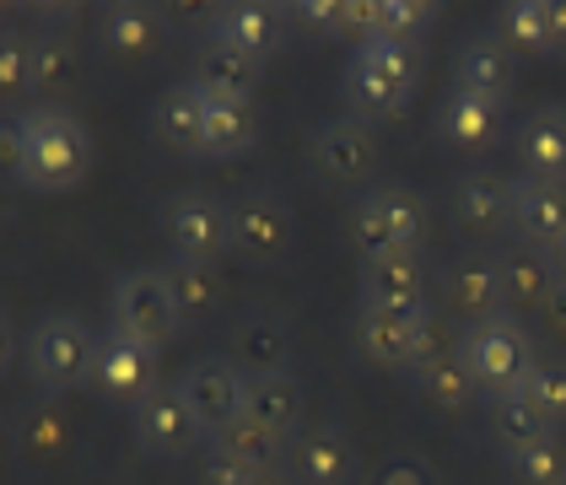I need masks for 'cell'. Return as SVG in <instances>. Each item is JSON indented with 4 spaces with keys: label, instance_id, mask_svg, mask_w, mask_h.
I'll use <instances>...</instances> for the list:
<instances>
[{
    "label": "cell",
    "instance_id": "cell-1",
    "mask_svg": "<svg viewBox=\"0 0 566 485\" xmlns=\"http://www.w3.org/2000/svg\"><path fill=\"white\" fill-rule=\"evenodd\" d=\"M421 87V49L405 44V39H361L350 44L346 76H340V92H346V114L356 119H394L410 108V97Z\"/></svg>",
    "mask_w": 566,
    "mask_h": 485
},
{
    "label": "cell",
    "instance_id": "cell-2",
    "mask_svg": "<svg viewBox=\"0 0 566 485\" xmlns=\"http://www.w3.org/2000/svg\"><path fill=\"white\" fill-rule=\"evenodd\" d=\"M459 351L470 361V378H475L480 399H502L523 389L539 367L534 351V335L523 329L518 313H496V318H480L470 329H459Z\"/></svg>",
    "mask_w": 566,
    "mask_h": 485
},
{
    "label": "cell",
    "instance_id": "cell-3",
    "mask_svg": "<svg viewBox=\"0 0 566 485\" xmlns=\"http://www.w3.org/2000/svg\"><path fill=\"white\" fill-rule=\"evenodd\" d=\"M92 173V135L76 114L65 108H33L28 114V173L22 183L39 189V194H60V189H76Z\"/></svg>",
    "mask_w": 566,
    "mask_h": 485
},
{
    "label": "cell",
    "instance_id": "cell-4",
    "mask_svg": "<svg viewBox=\"0 0 566 485\" xmlns=\"http://www.w3.org/2000/svg\"><path fill=\"white\" fill-rule=\"evenodd\" d=\"M427 238V200L405 183H378L350 211V243L367 254H421Z\"/></svg>",
    "mask_w": 566,
    "mask_h": 485
},
{
    "label": "cell",
    "instance_id": "cell-5",
    "mask_svg": "<svg viewBox=\"0 0 566 485\" xmlns=\"http://www.w3.org/2000/svg\"><path fill=\"white\" fill-rule=\"evenodd\" d=\"M92 351H97V329L76 313H49L28 335V372L44 394H71L92 378Z\"/></svg>",
    "mask_w": 566,
    "mask_h": 485
},
{
    "label": "cell",
    "instance_id": "cell-6",
    "mask_svg": "<svg viewBox=\"0 0 566 485\" xmlns=\"http://www.w3.org/2000/svg\"><path fill=\"white\" fill-rule=\"evenodd\" d=\"M163 238L174 260L217 265L221 254H232V200H221L211 189H178L163 205Z\"/></svg>",
    "mask_w": 566,
    "mask_h": 485
},
{
    "label": "cell",
    "instance_id": "cell-7",
    "mask_svg": "<svg viewBox=\"0 0 566 485\" xmlns=\"http://www.w3.org/2000/svg\"><path fill=\"white\" fill-rule=\"evenodd\" d=\"M307 162H313V173L324 178L329 189H361V183H373L384 151H378V135H373L367 119L329 114L307 135Z\"/></svg>",
    "mask_w": 566,
    "mask_h": 485
},
{
    "label": "cell",
    "instance_id": "cell-8",
    "mask_svg": "<svg viewBox=\"0 0 566 485\" xmlns=\"http://www.w3.org/2000/svg\"><path fill=\"white\" fill-rule=\"evenodd\" d=\"M432 340H437L432 303H421V308H378V303H361V308H356V346H361V356H373L378 367L410 372L421 356L432 351Z\"/></svg>",
    "mask_w": 566,
    "mask_h": 485
},
{
    "label": "cell",
    "instance_id": "cell-9",
    "mask_svg": "<svg viewBox=\"0 0 566 485\" xmlns=\"http://www.w3.org/2000/svg\"><path fill=\"white\" fill-rule=\"evenodd\" d=\"M292 232H297V221H292V200L281 189H243L232 200V254L243 265H281L292 249Z\"/></svg>",
    "mask_w": 566,
    "mask_h": 485
},
{
    "label": "cell",
    "instance_id": "cell-10",
    "mask_svg": "<svg viewBox=\"0 0 566 485\" xmlns=\"http://www.w3.org/2000/svg\"><path fill=\"white\" fill-rule=\"evenodd\" d=\"M108 303H114V329H125L130 340L151 346V351L174 346L178 329H184V318H178V308H174V297H168V281H163V270H157V265L119 275Z\"/></svg>",
    "mask_w": 566,
    "mask_h": 485
},
{
    "label": "cell",
    "instance_id": "cell-11",
    "mask_svg": "<svg viewBox=\"0 0 566 485\" xmlns=\"http://www.w3.org/2000/svg\"><path fill=\"white\" fill-rule=\"evenodd\" d=\"M92 389H97V399H108V404H140V399L151 394L163 378H157V351L151 346H140V340H130L125 329H103L97 335V351H92Z\"/></svg>",
    "mask_w": 566,
    "mask_h": 485
},
{
    "label": "cell",
    "instance_id": "cell-12",
    "mask_svg": "<svg viewBox=\"0 0 566 485\" xmlns=\"http://www.w3.org/2000/svg\"><path fill=\"white\" fill-rule=\"evenodd\" d=\"M178 389H184V399H189V410H195V421H200L206 442L217 437V432H227L232 421H243L249 378L232 367V356H200L195 367L178 372Z\"/></svg>",
    "mask_w": 566,
    "mask_h": 485
},
{
    "label": "cell",
    "instance_id": "cell-13",
    "mask_svg": "<svg viewBox=\"0 0 566 485\" xmlns=\"http://www.w3.org/2000/svg\"><path fill=\"white\" fill-rule=\"evenodd\" d=\"M130 432H135V447L151 453V458H184L195 442H206V432H200V421H195V410H189V399H184L178 383H157L151 394L135 404Z\"/></svg>",
    "mask_w": 566,
    "mask_h": 485
},
{
    "label": "cell",
    "instance_id": "cell-14",
    "mask_svg": "<svg viewBox=\"0 0 566 485\" xmlns=\"http://www.w3.org/2000/svg\"><path fill=\"white\" fill-rule=\"evenodd\" d=\"M356 442L340 421H313L286 447V481L292 485H356Z\"/></svg>",
    "mask_w": 566,
    "mask_h": 485
},
{
    "label": "cell",
    "instance_id": "cell-15",
    "mask_svg": "<svg viewBox=\"0 0 566 485\" xmlns=\"http://www.w3.org/2000/svg\"><path fill=\"white\" fill-rule=\"evenodd\" d=\"M437 292H442V308L453 313L464 329L480 324V318L507 313V303H502V275H496V254H491V249L453 254V260L442 265V275H437Z\"/></svg>",
    "mask_w": 566,
    "mask_h": 485
},
{
    "label": "cell",
    "instance_id": "cell-16",
    "mask_svg": "<svg viewBox=\"0 0 566 485\" xmlns=\"http://www.w3.org/2000/svg\"><path fill=\"white\" fill-rule=\"evenodd\" d=\"M453 226L475 243H496L513 238V211H507V178H496L491 168H464L453 178Z\"/></svg>",
    "mask_w": 566,
    "mask_h": 485
},
{
    "label": "cell",
    "instance_id": "cell-17",
    "mask_svg": "<svg viewBox=\"0 0 566 485\" xmlns=\"http://www.w3.org/2000/svg\"><path fill=\"white\" fill-rule=\"evenodd\" d=\"M211 39L227 49L249 54V60H275L286 44V6H264V0H232L211 11Z\"/></svg>",
    "mask_w": 566,
    "mask_h": 485
},
{
    "label": "cell",
    "instance_id": "cell-18",
    "mask_svg": "<svg viewBox=\"0 0 566 485\" xmlns=\"http://www.w3.org/2000/svg\"><path fill=\"white\" fill-rule=\"evenodd\" d=\"M507 125V103L502 97H485V92H464L453 87L437 108V140L453 146V151H485L502 140Z\"/></svg>",
    "mask_w": 566,
    "mask_h": 485
},
{
    "label": "cell",
    "instance_id": "cell-19",
    "mask_svg": "<svg viewBox=\"0 0 566 485\" xmlns=\"http://www.w3.org/2000/svg\"><path fill=\"white\" fill-rule=\"evenodd\" d=\"M507 211H513V243L551 249L566 232V183L545 178H507Z\"/></svg>",
    "mask_w": 566,
    "mask_h": 485
},
{
    "label": "cell",
    "instance_id": "cell-20",
    "mask_svg": "<svg viewBox=\"0 0 566 485\" xmlns=\"http://www.w3.org/2000/svg\"><path fill=\"white\" fill-rule=\"evenodd\" d=\"M496 39L513 54H566V0H507L496 11Z\"/></svg>",
    "mask_w": 566,
    "mask_h": 485
},
{
    "label": "cell",
    "instance_id": "cell-21",
    "mask_svg": "<svg viewBox=\"0 0 566 485\" xmlns=\"http://www.w3.org/2000/svg\"><path fill=\"white\" fill-rule=\"evenodd\" d=\"M518 173L545 178V183H566V108L562 103H539L518 119Z\"/></svg>",
    "mask_w": 566,
    "mask_h": 485
},
{
    "label": "cell",
    "instance_id": "cell-22",
    "mask_svg": "<svg viewBox=\"0 0 566 485\" xmlns=\"http://www.w3.org/2000/svg\"><path fill=\"white\" fill-rule=\"evenodd\" d=\"M410 389L427 399L432 410H464V404H475L480 389H475V378H470L464 351H459V335H453V340L437 335L432 351L410 367Z\"/></svg>",
    "mask_w": 566,
    "mask_h": 485
},
{
    "label": "cell",
    "instance_id": "cell-23",
    "mask_svg": "<svg viewBox=\"0 0 566 485\" xmlns=\"http://www.w3.org/2000/svg\"><path fill=\"white\" fill-rule=\"evenodd\" d=\"M292 329L286 318L270 308H249L232 329V367L243 378H270V372H292Z\"/></svg>",
    "mask_w": 566,
    "mask_h": 485
},
{
    "label": "cell",
    "instance_id": "cell-24",
    "mask_svg": "<svg viewBox=\"0 0 566 485\" xmlns=\"http://www.w3.org/2000/svg\"><path fill=\"white\" fill-rule=\"evenodd\" d=\"M361 303L378 308H421L427 303V265L421 254H367L356 270Z\"/></svg>",
    "mask_w": 566,
    "mask_h": 485
},
{
    "label": "cell",
    "instance_id": "cell-25",
    "mask_svg": "<svg viewBox=\"0 0 566 485\" xmlns=\"http://www.w3.org/2000/svg\"><path fill=\"white\" fill-rule=\"evenodd\" d=\"M513 82H518V54L496 39V28L470 33V39L459 44V54H453V87L485 92V97H502V103H507Z\"/></svg>",
    "mask_w": 566,
    "mask_h": 485
},
{
    "label": "cell",
    "instance_id": "cell-26",
    "mask_svg": "<svg viewBox=\"0 0 566 485\" xmlns=\"http://www.w3.org/2000/svg\"><path fill=\"white\" fill-rule=\"evenodd\" d=\"M151 135L178 157H206V92L195 82H174L151 103Z\"/></svg>",
    "mask_w": 566,
    "mask_h": 485
},
{
    "label": "cell",
    "instance_id": "cell-27",
    "mask_svg": "<svg viewBox=\"0 0 566 485\" xmlns=\"http://www.w3.org/2000/svg\"><path fill=\"white\" fill-rule=\"evenodd\" d=\"M491 254H496V275H502V303H507V313L545 308V297H551V286H556L545 249H528V243H513V238H507V243L491 249Z\"/></svg>",
    "mask_w": 566,
    "mask_h": 485
},
{
    "label": "cell",
    "instance_id": "cell-28",
    "mask_svg": "<svg viewBox=\"0 0 566 485\" xmlns=\"http://www.w3.org/2000/svg\"><path fill=\"white\" fill-rule=\"evenodd\" d=\"M243 415H249L254 426H264V432H275L281 442H292L303 432V415H307L303 383H297L292 372L249 378V404H243Z\"/></svg>",
    "mask_w": 566,
    "mask_h": 485
},
{
    "label": "cell",
    "instance_id": "cell-29",
    "mask_svg": "<svg viewBox=\"0 0 566 485\" xmlns=\"http://www.w3.org/2000/svg\"><path fill=\"white\" fill-rule=\"evenodd\" d=\"M157 39H163V17L151 6L119 0V6H103V17H97V49L108 60H146Z\"/></svg>",
    "mask_w": 566,
    "mask_h": 485
},
{
    "label": "cell",
    "instance_id": "cell-30",
    "mask_svg": "<svg viewBox=\"0 0 566 485\" xmlns=\"http://www.w3.org/2000/svg\"><path fill=\"white\" fill-rule=\"evenodd\" d=\"M260 60H249V54H238V49H227L221 39H200L195 44V87L200 92H217V97H254L260 87Z\"/></svg>",
    "mask_w": 566,
    "mask_h": 485
},
{
    "label": "cell",
    "instance_id": "cell-31",
    "mask_svg": "<svg viewBox=\"0 0 566 485\" xmlns=\"http://www.w3.org/2000/svg\"><path fill=\"white\" fill-rule=\"evenodd\" d=\"M260 140V108L254 97H217L206 92V157H243Z\"/></svg>",
    "mask_w": 566,
    "mask_h": 485
},
{
    "label": "cell",
    "instance_id": "cell-32",
    "mask_svg": "<svg viewBox=\"0 0 566 485\" xmlns=\"http://www.w3.org/2000/svg\"><path fill=\"white\" fill-rule=\"evenodd\" d=\"M163 281H168V297L184 324H206L221 308V275L217 265H195V260H163Z\"/></svg>",
    "mask_w": 566,
    "mask_h": 485
},
{
    "label": "cell",
    "instance_id": "cell-33",
    "mask_svg": "<svg viewBox=\"0 0 566 485\" xmlns=\"http://www.w3.org/2000/svg\"><path fill=\"white\" fill-rule=\"evenodd\" d=\"M485 404H491V432L502 442V453L528 447V442H539V437H556V421L539 410V399L528 394V389H513V394L485 399Z\"/></svg>",
    "mask_w": 566,
    "mask_h": 485
},
{
    "label": "cell",
    "instance_id": "cell-34",
    "mask_svg": "<svg viewBox=\"0 0 566 485\" xmlns=\"http://www.w3.org/2000/svg\"><path fill=\"white\" fill-rule=\"evenodd\" d=\"M286 447H292V442H281L275 432L254 426L249 415H243V421H232L227 432H217V437H211V453L238 458V464H243V470H254V475H275V470L286 464Z\"/></svg>",
    "mask_w": 566,
    "mask_h": 485
},
{
    "label": "cell",
    "instance_id": "cell-35",
    "mask_svg": "<svg viewBox=\"0 0 566 485\" xmlns=\"http://www.w3.org/2000/svg\"><path fill=\"white\" fill-rule=\"evenodd\" d=\"M502 464H507L513 485H566V437L556 432L528 447H513V453H502Z\"/></svg>",
    "mask_w": 566,
    "mask_h": 485
},
{
    "label": "cell",
    "instance_id": "cell-36",
    "mask_svg": "<svg viewBox=\"0 0 566 485\" xmlns=\"http://www.w3.org/2000/svg\"><path fill=\"white\" fill-rule=\"evenodd\" d=\"M76 82V49L65 33H39L33 39V92H65Z\"/></svg>",
    "mask_w": 566,
    "mask_h": 485
},
{
    "label": "cell",
    "instance_id": "cell-37",
    "mask_svg": "<svg viewBox=\"0 0 566 485\" xmlns=\"http://www.w3.org/2000/svg\"><path fill=\"white\" fill-rule=\"evenodd\" d=\"M432 22H437V6H427V0H378V33L384 39L416 44Z\"/></svg>",
    "mask_w": 566,
    "mask_h": 485
},
{
    "label": "cell",
    "instance_id": "cell-38",
    "mask_svg": "<svg viewBox=\"0 0 566 485\" xmlns=\"http://www.w3.org/2000/svg\"><path fill=\"white\" fill-rule=\"evenodd\" d=\"M33 92V39L0 28V97Z\"/></svg>",
    "mask_w": 566,
    "mask_h": 485
},
{
    "label": "cell",
    "instance_id": "cell-39",
    "mask_svg": "<svg viewBox=\"0 0 566 485\" xmlns=\"http://www.w3.org/2000/svg\"><path fill=\"white\" fill-rule=\"evenodd\" d=\"M528 394L539 399V410L556 421V432L566 426V356H539V367H534V378L523 383Z\"/></svg>",
    "mask_w": 566,
    "mask_h": 485
},
{
    "label": "cell",
    "instance_id": "cell-40",
    "mask_svg": "<svg viewBox=\"0 0 566 485\" xmlns=\"http://www.w3.org/2000/svg\"><path fill=\"white\" fill-rule=\"evenodd\" d=\"M286 22H297L318 39H350V6L340 0H303V6H286Z\"/></svg>",
    "mask_w": 566,
    "mask_h": 485
},
{
    "label": "cell",
    "instance_id": "cell-41",
    "mask_svg": "<svg viewBox=\"0 0 566 485\" xmlns=\"http://www.w3.org/2000/svg\"><path fill=\"white\" fill-rule=\"evenodd\" d=\"M28 173V114H0V183H22Z\"/></svg>",
    "mask_w": 566,
    "mask_h": 485
},
{
    "label": "cell",
    "instance_id": "cell-42",
    "mask_svg": "<svg viewBox=\"0 0 566 485\" xmlns=\"http://www.w3.org/2000/svg\"><path fill=\"white\" fill-rule=\"evenodd\" d=\"M260 475L254 470H243L238 458H227V453H211L206 458V485H254Z\"/></svg>",
    "mask_w": 566,
    "mask_h": 485
},
{
    "label": "cell",
    "instance_id": "cell-43",
    "mask_svg": "<svg viewBox=\"0 0 566 485\" xmlns=\"http://www.w3.org/2000/svg\"><path fill=\"white\" fill-rule=\"evenodd\" d=\"M378 485H427V470L410 464V458H394V464L378 470Z\"/></svg>",
    "mask_w": 566,
    "mask_h": 485
},
{
    "label": "cell",
    "instance_id": "cell-44",
    "mask_svg": "<svg viewBox=\"0 0 566 485\" xmlns=\"http://www.w3.org/2000/svg\"><path fill=\"white\" fill-rule=\"evenodd\" d=\"M545 324H551V335H556V340H566V281H556V286H551V297H545Z\"/></svg>",
    "mask_w": 566,
    "mask_h": 485
},
{
    "label": "cell",
    "instance_id": "cell-45",
    "mask_svg": "<svg viewBox=\"0 0 566 485\" xmlns=\"http://www.w3.org/2000/svg\"><path fill=\"white\" fill-rule=\"evenodd\" d=\"M11 351H17V329H11V318L0 313V372L11 367Z\"/></svg>",
    "mask_w": 566,
    "mask_h": 485
},
{
    "label": "cell",
    "instance_id": "cell-46",
    "mask_svg": "<svg viewBox=\"0 0 566 485\" xmlns=\"http://www.w3.org/2000/svg\"><path fill=\"white\" fill-rule=\"evenodd\" d=\"M545 260H551V275H556V281H566V232L551 243V249H545Z\"/></svg>",
    "mask_w": 566,
    "mask_h": 485
},
{
    "label": "cell",
    "instance_id": "cell-47",
    "mask_svg": "<svg viewBox=\"0 0 566 485\" xmlns=\"http://www.w3.org/2000/svg\"><path fill=\"white\" fill-rule=\"evenodd\" d=\"M254 485H292V481H286V475L275 470V475H260V481H254Z\"/></svg>",
    "mask_w": 566,
    "mask_h": 485
}]
</instances>
